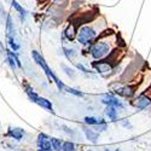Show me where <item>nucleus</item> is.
Returning a JSON list of instances; mask_svg holds the SVG:
<instances>
[{
  "mask_svg": "<svg viewBox=\"0 0 151 151\" xmlns=\"http://www.w3.org/2000/svg\"><path fill=\"white\" fill-rule=\"evenodd\" d=\"M105 115L111 120V121H116L117 120V110L115 106H110L108 105L105 108Z\"/></svg>",
  "mask_w": 151,
  "mask_h": 151,
  "instance_id": "2eb2a0df",
  "label": "nucleus"
},
{
  "mask_svg": "<svg viewBox=\"0 0 151 151\" xmlns=\"http://www.w3.org/2000/svg\"><path fill=\"white\" fill-rule=\"evenodd\" d=\"M138 90V85H127V86H124L122 87V88H117L115 92L122 97H126V98H132L135 92Z\"/></svg>",
  "mask_w": 151,
  "mask_h": 151,
  "instance_id": "423d86ee",
  "label": "nucleus"
},
{
  "mask_svg": "<svg viewBox=\"0 0 151 151\" xmlns=\"http://www.w3.org/2000/svg\"><path fill=\"white\" fill-rule=\"evenodd\" d=\"M6 55H7V62H9V64L12 69H15L16 67H19V68L22 67L21 62H19V59H18V57L15 52L10 51V50H6Z\"/></svg>",
  "mask_w": 151,
  "mask_h": 151,
  "instance_id": "9b49d317",
  "label": "nucleus"
},
{
  "mask_svg": "<svg viewBox=\"0 0 151 151\" xmlns=\"http://www.w3.org/2000/svg\"><path fill=\"white\" fill-rule=\"evenodd\" d=\"M7 41H9L10 47L12 48V51H17V50L19 48V45L16 44V41H15V39H14V36H9V37H7Z\"/></svg>",
  "mask_w": 151,
  "mask_h": 151,
  "instance_id": "aec40b11",
  "label": "nucleus"
},
{
  "mask_svg": "<svg viewBox=\"0 0 151 151\" xmlns=\"http://www.w3.org/2000/svg\"><path fill=\"white\" fill-rule=\"evenodd\" d=\"M92 67L96 68V70L98 73H106V71H110L112 68H114L111 63H109V62H106L104 59H99V62L92 63Z\"/></svg>",
  "mask_w": 151,
  "mask_h": 151,
  "instance_id": "6e6552de",
  "label": "nucleus"
},
{
  "mask_svg": "<svg viewBox=\"0 0 151 151\" xmlns=\"http://www.w3.org/2000/svg\"><path fill=\"white\" fill-rule=\"evenodd\" d=\"M121 123H122V126H124V127H127V128H132V124H131L128 121H122Z\"/></svg>",
  "mask_w": 151,
  "mask_h": 151,
  "instance_id": "393cba45",
  "label": "nucleus"
},
{
  "mask_svg": "<svg viewBox=\"0 0 151 151\" xmlns=\"http://www.w3.org/2000/svg\"><path fill=\"white\" fill-rule=\"evenodd\" d=\"M88 151H92V150H88Z\"/></svg>",
  "mask_w": 151,
  "mask_h": 151,
  "instance_id": "bb28decb",
  "label": "nucleus"
},
{
  "mask_svg": "<svg viewBox=\"0 0 151 151\" xmlns=\"http://www.w3.org/2000/svg\"><path fill=\"white\" fill-rule=\"evenodd\" d=\"M94 18V14L93 12H83L80 15H75L71 17V23L75 24L76 27H80L85 23H88L91 21H93Z\"/></svg>",
  "mask_w": 151,
  "mask_h": 151,
  "instance_id": "39448f33",
  "label": "nucleus"
},
{
  "mask_svg": "<svg viewBox=\"0 0 151 151\" xmlns=\"http://www.w3.org/2000/svg\"><path fill=\"white\" fill-rule=\"evenodd\" d=\"M62 151H76V146L73 142H64L62 146Z\"/></svg>",
  "mask_w": 151,
  "mask_h": 151,
  "instance_id": "6ab92c4d",
  "label": "nucleus"
},
{
  "mask_svg": "<svg viewBox=\"0 0 151 151\" xmlns=\"http://www.w3.org/2000/svg\"><path fill=\"white\" fill-rule=\"evenodd\" d=\"M64 55L69 58V59H71L75 55H76V53H75V51H74V50H69V48H64Z\"/></svg>",
  "mask_w": 151,
  "mask_h": 151,
  "instance_id": "5701e85b",
  "label": "nucleus"
},
{
  "mask_svg": "<svg viewBox=\"0 0 151 151\" xmlns=\"http://www.w3.org/2000/svg\"><path fill=\"white\" fill-rule=\"evenodd\" d=\"M109 50H110L109 44H106L104 41H97L96 44H93L91 46L90 52L94 59H102L109 55Z\"/></svg>",
  "mask_w": 151,
  "mask_h": 151,
  "instance_id": "7ed1b4c3",
  "label": "nucleus"
},
{
  "mask_svg": "<svg viewBox=\"0 0 151 151\" xmlns=\"http://www.w3.org/2000/svg\"><path fill=\"white\" fill-rule=\"evenodd\" d=\"M36 145H37V151H52L53 150L51 139H50L45 133H40L37 135Z\"/></svg>",
  "mask_w": 151,
  "mask_h": 151,
  "instance_id": "20e7f679",
  "label": "nucleus"
},
{
  "mask_svg": "<svg viewBox=\"0 0 151 151\" xmlns=\"http://www.w3.org/2000/svg\"><path fill=\"white\" fill-rule=\"evenodd\" d=\"M65 91H67L68 93H71V94H74V96H76V97H83V93H82V92L75 90V88H71V87H65Z\"/></svg>",
  "mask_w": 151,
  "mask_h": 151,
  "instance_id": "412c9836",
  "label": "nucleus"
},
{
  "mask_svg": "<svg viewBox=\"0 0 151 151\" xmlns=\"http://www.w3.org/2000/svg\"><path fill=\"white\" fill-rule=\"evenodd\" d=\"M102 102L106 105H110V106H115V108H123V104L121 103V100H119L115 96L112 94H105L103 97V100Z\"/></svg>",
  "mask_w": 151,
  "mask_h": 151,
  "instance_id": "9d476101",
  "label": "nucleus"
},
{
  "mask_svg": "<svg viewBox=\"0 0 151 151\" xmlns=\"http://www.w3.org/2000/svg\"><path fill=\"white\" fill-rule=\"evenodd\" d=\"M85 123L90 124V126H98V124L104 123V120L98 119V117H93V116H86L85 117Z\"/></svg>",
  "mask_w": 151,
  "mask_h": 151,
  "instance_id": "dca6fc26",
  "label": "nucleus"
},
{
  "mask_svg": "<svg viewBox=\"0 0 151 151\" xmlns=\"http://www.w3.org/2000/svg\"><path fill=\"white\" fill-rule=\"evenodd\" d=\"M24 134H26L24 129H22L19 127H10L7 129V135L15 140H22L24 138Z\"/></svg>",
  "mask_w": 151,
  "mask_h": 151,
  "instance_id": "1a4fd4ad",
  "label": "nucleus"
},
{
  "mask_svg": "<svg viewBox=\"0 0 151 151\" xmlns=\"http://www.w3.org/2000/svg\"><path fill=\"white\" fill-rule=\"evenodd\" d=\"M96 36H97V32L90 26H85L80 28V30L78 32V40L81 45L92 44V41L96 39Z\"/></svg>",
  "mask_w": 151,
  "mask_h": 151,
  "instance_id": "f03ea898",
  "label": "nucleus"
},
{
  "mask_svg": "<svg viewBox=\"0 0 151 151\" xmlns=\"http://www.w3.org/2000/svg\"><path fill=\"white\" fill-rule=\"evenodd\" d=\"M11 5L15 7V10H16V11H18V14L21 15V18H22V19L26 18V16H27V11L24 10V9H23V7H22V6L16 1V0H12V1H11Z\"/></svg>",
  "mask_w": 151,
  "mask_h": 151,
  "instance_id": "f3484780",
  "label": "nucleus"
},
{
  "mask_svg": "<svg viewBox=\"0 0 151 151\" xmlns=\"http://www.w3.org/2000/svg\"><path fill=\"white\" fill-rule=\"evenodd\" d=\"M35 103L37 104V105H40L41 108H44V109H46V110H48V111H51L52 114H53V105H52V103H51V100H48V99H46V98H42V97H37V99L35 100Z\"/></svg>",
  "mask_w": 151,
  "mask_h": 151,
  "instance_id": "ddd939ff",
  "label": "nucleus"
},
{
  "mask_svg": "<svg viewBox=\"0 0 151 151\" xmlns=\"http://www.w3.org/2000/svg\"><path fill=\"white\" fill-rule=\"evenodd\" d=\"M63 69H64V71H65V74L68 75V76H70V78H74L75 76V73H74V70L71 68H69L67 65H63Z\"/></svg>",
  "mask_w": 151,
  "mask_h": 151,
  "instance_id": "4be33fe9",
  "label": "nucleus"
},
{
  "mask_svg": "<svg viewBox=\"0 0 151 151\" xmlns=\"http://www.w3.org/2000/svg\"><path fill=\"white\" fill-rule=\"evenodd\" d=\"M51 144L55 151H62L63 143L60 142V139H58V138H51Z\"/></svg>",
  "mask_w": 151,
  "mask_h": 151,
  "instance_id": "a211bd4d",
  "label": "nucleus"
},
{
  "mask_svg": "<svg viewBox=\"0 0 151 151\" xmlns=\"http://www.w3.org/2000/svg\"><path fill=\"white\" fill-rule=\"evenodd\" d=\"M78 27L75 26V24H73V23H70L69 26L65 28V30H64V35H65V37L69 40V41H73L75 37L78 36V29H76Z\"/></svg>",
  "mask_w": 151,
  "mask_h": 151,
  "instance_id": "f8f14e48",
  "label": "nucleus"
},
{
  "mask_svg": "<svg viewBox=\"0 0 151 151\" xmlns=\"http://www.w3.org/2000/svg\"><path fill=\"white\" fill-rule=\"evenodd\" d=\"M83 132H85L86 138H87V139H88L90 142L97 143L98 138H99V134H98L97 132H94V131H92V129H90V128H83Z\"/></svg>",
  "mask_w": 151,
  "mask_h": 151,
  "instance_id": "4468645a",
  "label": "nucleus"
},
{
  "mask_svg": "<svg viewBox=\"0 0 151 151\" xmlns=\"http://www.w3.org/2000/svg\"><path fill=\"white\" fill-rule=\"evenodd\" d=\"M116 151H120V150H119V149H117V150H116Z\"/></svg>",
  "mask_w": 151,
  "mask_h": 151,
  "instance_id": "a878e982",
  "label": "nucleus"
},
{
  "mask_svg": "<svg viewBox=\"0 0 151 151\" xmlns=\"http://www.w3.org/2000/svg\"><path fill=\"white\" fill-rule=\"evenodd\" d=\"M151 104V98L147 96V94H140L139 97H138L135 99V102H134V105L137 109H139V110H144L145 108H147L149 105Z\"/></svg>",
  "mask_w": 151,
  "mask_h": 151,
  "instance_id": "0eeeda50",
  "label": "nucleus"
},
{
  "mask_svg": "<svg viewBox=\"0 0 151 151\" xmlns=\"http://www.w3.org/2000/svg\"><path fill=\"white\" fill-rule=\"evenodd\" d=\"M32 56H33V58H34V60L39 64L40 67H41V69L44 70V73L46 74V76H47V79L50 80V81H53L56 85H57V88L59 90V91H62V90H64L65 88V86H64V83H63L56 75L53 74V71L50 69V67L47 65V63H46V60H45V58L37 52V51H33L32 52Z\"/></svg>",
  "mask_w": 151,
  "mask_h": 151,
  "instance_id": "f257e3e1",
  "label": "nucleus"
},
{
  "mask_svg": "<svg viewBox=\"0 0 151 151\" xmlns=\"http://www.w3.org/2000/svg\"><path fill=\"white\" fill-rule=\"evenodd\" d=\"M76 68L79 69V70H82L83 73H90V70L88 69H87V68H85L82 64H76Z\"/></svg>",
  "mask_w": 151,
  "mask_h": 151,
  "instance_id": "b1692460",
  "label": "nucleus"
}]
</instances>
